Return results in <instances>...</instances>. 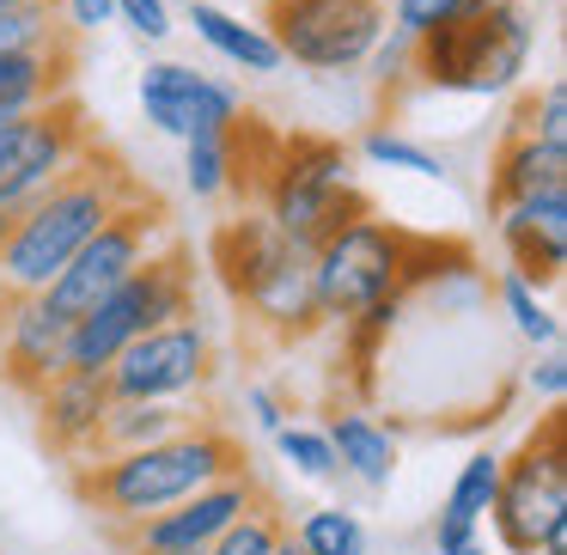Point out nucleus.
<instances>
[{"mask_svg":"<svg viewBox=\"0 0 567 555\" xmlns=\"http://www.w3.org/2000/svg\"><path fill=\"white\" fill-rule=\"evenodd\" d=\"M68 470H74V501L86 513H99V525L116 537V531L189 501L208 482L233 476V470H250V458H245V440L233 428L202 415L184 433H172V440L135 445V452H111V458H86V464H68Z\"/></svg>","mask_w":567,"mask_h":555,"instance_id":"1","label":"nucleus"},{"mask_svg":"<svg viewBox=\"0 0 567 555\" xmlns=\"http://www.w3.org/2000/svg\"><path fill=\"white\" fill-rule=\"evenodd\" d=\"M360 160H372L379 172H409V177H440L445 184V160L440 153H427L421 141L396 135V129H372L367 141H360Z\"/></svg>","mask_w":567,"mask_h":555,"instance_id":"26","label":"nucleus"},{"mask_svg":"<svg viewBox=\"0 0 567 555\" xmlns=\"http://www.w3.org/2000/svg\"><path fill=\"white\" fill-rule=\"evenodd\" d=\"M403 306H409L403 294H384V299H372L367 311H354L348 323H336V330H342V354H348V379H354V391H372V367H379V354H384V342H391Z\"/></svg>","mask_w":567,"mask_h":555,"instance_id":"23","label":"nucleus"},{"mask_svg":"<svg viewBox=\"0 0 567 555\" xmlns=\"http://www.w3.org/2000/svg\"><path fill=\"white\" fill-rule=\"evenodd\" d=\"M330 452L336 464H342V476H354L360 489H391L396 476V433L384 428L379 415H367V409H342V415H330Z\"/></svg>","mask_w":567,"mask_h":555,"instance_id":"21","label":"nucleus"},{"mask_svg":"<svg viewBox=\"0 0 567 555\" xmlns=\"http://www.w3.org/2000/svg\"><path fill=\"white\" fill-rule=\"evenodd\" d=\"M214 372H220V348H214L208 323L189 311V318L135 336L104 367V384H111V397H141V403H189L214 384Z\"/></svg>","mask_w":567,"mask_h":555,"instance_id":"11","label":"nucleus"},{"mask_svg":"<svg viewBox=\"0 0 567 555\" xmlns=\"http://www.w3.org/2000/svg\"><path fill=\"white\" fill-rule=\"evenodd\" d=\"M165 238H172V208H165L147 184L128 189V196L104 214L99 233L68 257V269L43 287V306H50L55 318H68V323L86 318V311L99 306L116 281H128V275H135L141 263L165 245Z\"/></svg>","mask_w":567,"mask_h":555,"instance_id":"8","label":"nucleus"},{"mask_svg":"<svg viewBox=\"0 0 567 555\" xmlns=\"http://www.w3.org/2000/svg\"><path fill=\"white\" fill-rule=\"evenodd\" d=\"M7 238H13V214L0 208V250H7Z\"/></svg>","mask_w":567,"mask_h":555,"instance_id":"43","label":"nucleus"},{"mask_svg":"<svg viewBox=\"0 0 567 555\" xmlns=\"http://www.w3.org/2000/svg\"><path fill=\"white\" fill-rule=\"evenodd\" d=\"M537 189H567V147L506 129L501 153H494V172H488V208L537 196Z\"/></svg>","mask_w":567,"mask_h":555,"instance_id":"19","label":"nucleus"},{"mask_svg":"<svg viewBox=\"0 0 567 555\" xmlns=\"http://www.w3.org/2000/svg\"><path fill=\"white\" fill-rule=\"evenodd\" d=\"M299 537V549L306 555H367V525H360V513H348V506H311V513H299V525H287Z\"/></svg>","mask_w":567,"mask_h":555,"instance_id":"24","label":"nucleus"},{"mask_svg":"<svg viewBox=\"0 0 567 555\" xmlns=\"http://www.w3.org/2000/svg\"><path fill=\"white\" fill-rule=\"evenodd\" d=\"M55 7L68 13V31H74V38H92V31L111 25V0H55Z\"/></svg>","mask_w":567,"mask_h":555,"instance_id":"38","label":"nucleus"},{"mask_svg":"<svg viewBox=\"0 0 567 555\" xmlns=\"http://www.w3.org/2000/svg\"><path fill=\"white\" fill-rule=\"evenodd\" d=\"M128 189H141V177L128 172L111 147L92 141V147L74 160V172L55 177L31 208L13 214V238H7V250H0V287H13V294H43Z\"/></svg>","mask_w":567,"mask_h":555,"instance_id":"2","label":"nucleus"},{"mask_svg":"<svg viewBox=\"0 0 567 555\" xmlns=\"http://www.w3.org/2000/svg\"><path fill=\"white\" fill-rule=\"evenodd\" d=\"M68 367V318L43 306V294L0 287V379L19 397L43 391Z\"/></svg>","mask_w":567,"mask_h":555,"instance_id":"16","label":"nucleus"},{"mask_svg":"<svg viewBox=\"0 0 567 555\" xmlns=\"http://www.w3.org/2000/svg\"><path fill=\"white\" fill-rule=\"evenodd\" d=\"M409 245H415V233L384 220L379 208L354 214V220L336 226L330 238H318V245H311V294H318L323 323H348L354 311H367L372 299L403 294Z\"/></svg>","mask_w":567,"mask_h":555,"instance_id":"7","label":"nucleus"},{"mask_svg":"<svg viewBox=\"0 0 567 555\" xmlns=\"http://www.w3.org/2000/svg\"><path fill=\"white\" fill-rule=\"evenodd\" d=\"M384 7H391V31L427 38V31H445V25H457V19H470L476 7H488V0H384Z\"/></svg>","mask_w":567,"mask_h":555,"instance_id":"32","label":"nucleus"},{"mask_svg":"<svg viewBox=\"0 0 567 555\" xmlns=\"http://www.w3.org/2000/svg\"><path fill=\"white\" fill-rule=\"evenodd\" d=\"M86 147H92V123H86V111L74 104V92L55 99V104H43V111H31L13 160H7V172H0V208L7 214L31 208L55 177L74 172V160Z\"/></svg>","mask_w":567,"mask_h":555,"instance_id":"14","label":"nucleus"},{"mask_svg":"<svg viewBox=\"0 0 567 555\" xmlns=\"http://www.w3.org/2000/svg\"><path fill=\"white\" fill-rule=\"evenodd\" d=\"M0 7H55V0H0Z\"/></svg>","mask_w":567,"mask_h":555,"instance_id":"44","label":"nucleus"},{"mask_svg":"<svg viewBox=\"0 0 567 555\" xmlns=\"http://www.w3.org/2000/svg\"><path fill=\"white\" fill-rule=\"evenodd\" d=\"M257 214L269 226H281L293 245H318L336 226H348L354 214H367V189L354 184V153L336 135H275V153L257 177Z\"/></svg>","mask_w":567,"mask_h":555,"instance_id":"4","label":"nucleus"},{"mask_svg":"<svg viewBox=\"0 0 567 555\" xmlns=\"http://www.w3.org/2000/svg\"><path fill=\"white\" fill-rule=\"evenodd\" d=\"M80 74V38H55L38 43V50H7L0 55V111L25 116L43 111V104L68 99Z\"/></svg>","mask_w":567,"mask_h":555,"instance_id":"18","label":"nucleus"},{"mask_svg":"<svg viewBox=\"0 0 567 555\" xmlns=\"http://www.w3.org/2000/svg\"><path fill=\"white\" fill-rule=\"evenodd\" d=\"M111 19L116 25H128V38H141L153 50V43H165L177 31L172 19V0H111Z\"/></svg>","mask_w":567,"mask_h":555,"instance_id":"35","label":"nucleus"},{"mask_svg":"<svg viewBox=\"0 0 567 555\" xmlns=\"http://www.w3.org/2000/svg\"><path fill=\"white\" fill-rule=\"evenodd\" d=\"M275 445H281V458H287V464H293L306 482H336V476H342V464H336L330 433H323V428H299V421H281V428H275Z\"/></svg>","mask_w":567,"mask_h":555,"instance_id":"31","label":"nucleus"},{"mask_svg":"<svg viewBox=\"0 0 567 555\" xmlns=\"http://www.w3.org/2000/svg\"><path fill=\"white\" fill-rule=\"evenodd\" d=\"M275 555H306V549H299V537H293V531H281V537H275Z\"/></svg>","mask_w":567,"mask_h":555,"instance_id":"42","label":"nucleus"},{"mask_svg":"<svg viewBox=\"0 0 567 555\" xmlns=\"http://www.w3.org/2000/svg\"><path fill=\"white\" fill-rule=\"evenodd\" d=\"M567 518V421L543 415L537 433H525L513 458H501V489H494L488 525L506 555H537L543 531Z\"/></svg>","mask_w":567,"mask_h":555,"instance_id":"10","label":"nucleus"},{"mask_svg":"<svg viewBox=\"0 0 567 555\" xmlns=\"http://www.w3.org/2000/svg\"><path fill=\"white\" fill-rule=\"evenodd\" d=\"M189 421H202L189 403H141V397H111L99 421V445L92 458H111V452H135V445H153V440H172L184 433Z\"/></svg>","mask_w":567,"mask_h":555,"instance_id":"22","label":"nucleus"},{"mask_svg":"<svg viewBox=\"0 0 567 555\" xmlns=\"http://www.w3.org/2000/svg\"><path fill=\"white\" fill-rule=\"evenodd\" d=\"M74 38V31L55 19V7H0V55L7 50H38V43Z\"/></svg>","mask_w":567,"mask_h":555,"instance_id":"34","label":"nucleus"},{"mask_svg":"<svg viewBox=\"0 0 567 555\" xmlns=\"http://www.w3.org/2000/svg\"><path fill=\"white\" fill-rule=\"evenodd\" d=\"M501 306L513 311L518 336H525L530 348H561V318H555V306H549V299H543L530 281H518L513 269L501 275Z\"/></svg>","mask_w":567,"mask_h":555,"instance_id":"25","label":"nucleus"},{"mask_svg":"<svg viewBox=\"0 0 567 555\" xmlns=\"http://www.w3.org/2000/svg\"><path fill=\"white\" fill-rule=\"evenodd\" d=\"M525 391L543 397V403H561V397H567V360H561V348H537V360L525 367Z\"/></svg>","mask_w":567,"mask_h":555,"instance_id":"37","label":"nucleus"},{"mask_svg":"<svg viewBox=\"0 0 567 555\" xmlns=\"http://www.w3.org/2000/svg\"><path fill=\"white\" fill-rule=\"evenodd\" d=\"M513 129H518V135H537V141L567 147V80H549L543 92H530V99L518 104Z\"/></svg>","mask_w":567,"mask_h":555,"instance_id":"33","label":"nucleus"},{"mask_svg":"<svg viewBox=\"0 0 567 555\" xmlns=\"http://www.w3.org/2000/svg\"><path fill=\"white\" fill-rule=\"evenodd\" d=\"M433 549H440V555H488V543H482L476 518L440 506V518H433Z\"/></svg>","mask_w":567,"mask_h":555,"instance_id":"36","label":"nucleus"},{"mask_svg":"<svg viewBox=\"0 0 567 555\" xmlns=\"http://www.w3.org/2000/svg\"><path fill=\"white\" fill-rule=\"evenodd\" d=\"M208 269L269 342H306L323 330L318 294H311V250L293 245L262 214H233L214 226Z\"/></svg>","mask_w":567,"mask_h":555,"instance_id":"3","label":"nucleus"},{"mask_svg":"<svg viewBox=\"0 0 567 555\" xmlns=\"http://www.w3.org/2000/svg\"><path fill=\"white\" fill-rule=\"evenodd\" d=\"M360 68L372 74V92H379V99H403V92L415 86V38H403V31L384 25V38L367 50Z\"/></svg>","mask_w":567,"mask_h":555,"instance_id":"29","label":"nucleus"},{"mask_svg":"<svg viewBox=\"0 0 567 555\" xmlns=\"http://www.w3.org/2000/svg\"><path fill=\"white\" fill-rule=\"evenodd\" d=\"M238 111H245V92L233 80H214L189 62H147L141 68V116L172 141L226 135Z\"/></svg>","mask_w":567,"mask_h":555,"instance_id":"13","label":"nucleus"},{"mask_svg":"<svg viewBox=\"0 0 567 555\" xmlns=\"http://www.w3.org/2000/svg\"><path fill=\"white\" fill-rule=\"evenodd\" d=\"M257 501H262V482L250 476V470H233V476L196 489L189 501L165 506V513L141 518V525H128V531H116V543H123L128 555H208V543L220 537L233 518H245Z\"/></svg>","mask_w":567,"mask_h":555,"instance_id":"12","label":"nucleus"},{"mask_svg":"<svg viewBox=\"0 0 567 555\" xmlns=\"http://www.w3.org/2000/svg\"><path fill=\"white\" fill-rule=\"evenodd\" d=\"M494 489H501V452H470L464 464H457V476H452L445 506L482 525V518H488V506H494Z\"/></svg>","mask_w":567,"mask_h":555,"instance_id":"27","label":"nucleus"},{"mask_svg":"<svg viewBox=\"0 0 567 555\" xmlns=\"http://www.w3.org/2000/svg\"><path fill=\"white\" fill-rule=\"evenodd\" d=\"M189 311H196V257H189V245L165 238L128 281H116L86 318L68 323V367L104 372L135 336L189 318Z\"/></svg>","mask_w":567,"mask_h":555,"instance_id":"6","label":"nucleus"},{"mask_svg":"<svg viewBox=\"0 0 567 555\" xmlns=\"http://www.w3.org/2000/svg\"><path fill=\"white\" fill-rule=\"evenodd\" d=\"M530 50H537V13L525 0H488L457 25L415 38V86L494 99V92L518 86V74L530 68Z\"/></svg>","mask_w":567,"mask_h":555,"instance_id":"5","label":"nucleus"},{"mask_svg":"<svg viewBox=\"0 0 567 555\" xmlns=\"http://www.w3.org/2000/svg\"><path fill=\"white\" fill-rule=\"evenodd\" d=\"M537 555H567V518H555L549 531H543V543H537Z\"/></svg>","mask_w":567,"mask_h":555,"instance_id":"41","label":"nucleus"},{"mask_svg":"<svg viewBox=\"0 0 567 555\" xmlns=\"http://www.w3.org/2000/svg\"><path fill=\"white\" fill-rule=\"evenodd\" d=\"M184 184L196 202H214L233 189V153H226V135H196L184 141Z\"/></svg>","mask_w":567,"mask_h":555,"instance_id":"28","label":"nucleus"},{"mask_svg":"<svg viewBox=\"0 0 567 555\" xmlns=\"http://www.w3.org/2000/svg\"><path fill=\"white\" fill-rule=\"evenodd\" d=\"M257 25L275 38L281 62L306 74H354L391 25V7L384 0H262Z\"/></svg>","mask_w":567,"mask_h":555,"instance_id":"9","label":"nucleus"},{"mask_svg":"<svg viewBox=\"0 0 567 555\" xmlns=\"http://www.w3.org/2000/svg\"><path fill=\"white\" fill-rule=\"evenodd\" d=\"M104 409H111V384H104V372L62 367L43 391H31L38 433H43V445H50L62 464H86V458H92Z\"/></svg>","mask_w":567,"mask_h":555,"instance_id":"17","label":"nucleus"},{"mask_svg":"<svg viewBox=\"0 0 567 555\" xmlns=\"http://www.w3.org/2000/svg\"><path fill=\"white\" fill-rule=\"evenodd\" d=\"M281 531H287V518L275 513V501L262 494L245 518H233V525L208 543V555H275V537H281Z\"/></svg>","mask_w":567,"mask_h":555,"instance_id":"30","label":"nucleus"},{"mask_svg":"<svg viewBox=\"0 0 567 555\" xmlns=\"http://www.w3.org/2000/svg\"><path fill=\"white\" fill-rule=\"evenodd\" d=\"M245 409H250V428H257V433H275L287 421V403L275 391H262V384H250V391H245Z\"/></svg>","mask_w":567,"mask_h":555,"instance_id":"39","label":"nucleus"},{"mask_svg":"<svg viewBox=\"0 0 567 555\" xmlns=\"http://www.w3.org/2000/svg\"><path fill=\"white\" fill-rule=\"evenodd\" d=\"M25 116H31V111H25ZM25 116H7V111H0V172H7V160H13L19 135H25Z\"/></svg>","mask_w":567,"mask_h":555,"instance_id":"40","label":"nucleus"},{"mask_svg":"<svg viewBox=\"0 0 567 555\" xmlns=\"http://www.w3.org/2000/svg\"><path fill=\"white\" fill-rule=\"evenodd\" d=\"M189 25H196V38L208 43L220 62H233L238 74H281V50H275V38L257 25V19H238L226 0H189Z\"/></svg>","mask_w":567,"mask_h":555,"instance_id":"20","label":"nucleus"},{"mask_svg":"<svg viewBox=\"0 0 567 555\" xmlns=\"http://www.w3.org/2000/svg\"><path fill=\"white\" fill-rule=\"evenodd\" d=\"M494 233H501L506 269L530 281L537 294L561 287L567 275V189H537L494 208Z\"/></svg>","mask_w":567,"mask_h":555,"instance_id":"15","label":"nucleus"}]
</instances>
